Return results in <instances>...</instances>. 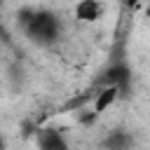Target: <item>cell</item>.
<instances>
[{
	"instance_id": "cell-1",
	"label": "cell",
	"mask_w": 150,
	"mask_h": 150,
	"mask_svg": "<svg viewBox=\"0 0 150 150\" xmlns=\"http://www.w3.org/2000/svg\"><path fill=\"white\" fill-rule=\"evenodd\" d=\"M23 23V30L26 35L38 42V45H54L56 38H59V19L49 12H42V9H28L26 16L21 19Z\"/></svg>"
},
{
	"instance_id": "cell-2",
	"label": "cell",
	"mask_w": 150,
	"mask_h": 150,
	"mask_svg": "<svg viewBox=\"0 0 150 150\" xmlns=\"http://www.w3.org/2000/svg\"><path fill=\"white\" fill-rule=\"evenodd\" d=\"M117 98H120V89H117V87H112V84H103V87H98L96 94H94V98H91V112H94L96 117L103 115L108 108L115 105Z\"/></svg>"
},
{
	"instance_id": "cell-3",
	"label": "cell",
	"mask_w": 150,
	"mask_h": 150,
	"mask_svg": "<svg viewBox=\"0 0 150 150\" xmlns=\"http://www.w3.org/2000/svg\"><path fill=\"white\" fill-rule=\"evenodd\" d=\"M103 12H105V5L98 2V0H82V2H77V5L73 7L75 19H77V21H84V23L98 21V19L103 16Z\"/></svg>"
},
{
	"instance_id": "cell-4",
	"label": "cell",
	"mask_w": 150,
	"mask_h": 150,
	"mask_svg": "<svg viewBox=\"0 0 150 150\" xmlns=\"http://www.w3.org/2000/svg\"><path fill=\"white\" fill-rule=\"evenodd\" d=\"M35 136L40 150H68V143L59 129H38Z\"/></svg>"
},
{
	"instance_id": "cell-5",
	"label": "cell",
	"mask_w": 150,
	"mask_h": 150,
	"mask_svg": "<svg viewBox=\"0 0 150 150\" xmlns=\"http://www.w3.org/2000/svg\"><path fill=\"white\" fill-rule=\"evenodd\" d=\"M101 145H103V150H131L134 148V134H129L127 129H112L105 134Z\"/></svg>"
}]
</instances>
